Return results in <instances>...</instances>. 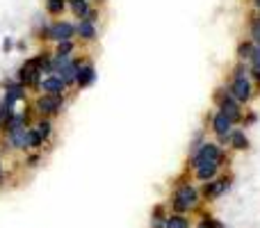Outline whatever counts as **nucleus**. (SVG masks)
<instances>
[{
	"label": "nucleus",
	"instance_id": "1",
	"mask_svg": "<svg viewBox=\"0 0 260 228\" xmlns=\"http://www.w3.org/2000/svg\"><path fill=\"white\" fill-rule=\"evenodd\" d=\"M212 103H215V108L219 110V112H224L226 116H229L233 123H242V119H244L242 105H240L238 101L229 94V89H226V87L215 89V94H212Z\"/></svg>",
	"mask_w": 260,
	"mask_h": 228
},
{
	"label": "nucleus",
	"instance_id": "2",
	"mask_svg": "<svg viewBox=\"0 0 260 228\" xmlns=\"http://www.w3.org/2000/svg\"><path fill=\"white\" fill-rule=\"evenodd\" d=\"M206 162H224V151L217 142H203L197 151L189 153V169H197Z\"/></svg>",
	"mask_w": 260,
	"mask_h": 228
},
{
	"label": "nucleus",
	"instance_id": "3",
	"mask_svg": "<svg viewBox=\"0 0 260 228\" xmlns=\"http://www.w3.org/2000/svg\"><path fill=\"white\" fill-rule=\"evenodd\" d=\"M67 96H53V94H37V99L32 101V112H37L39 116H57L62 114Z\"/></svg>",
	"mask_w": 260,
	"mask_h": 228
},
{
	"label": "nucleus",
	"instance_id": "4",
	"mask_svg": "<svg viewBox=\"0 0 260 228\" xmlns=\"http://www.w3.org/2000/svg\"><path fill=\"white\" fill-rule=\"evenodd\" d=\"M197 206H199V189L194 187L192 183L180 185V187L174 192L171 208H174L178 215H183V212H187V210H194Z\"/></svg>",
	"mask_w": 260,
	"mask_h": 228
},
{
	"label": "nucleus",
	"instance_id": "5",
	"mask_svg": "<svg viewBox=\"0 0 260 228\" xmlns=\"http://www.w3.org/2000/svg\"><path fill=\"white\" fill-rule=\"evenodd\" d=\"M41 78H44V73H41V69H39V64H37L35 57L25 59V62L18 67V71H16V80L21 82L25 89H32V91L39 89Z\"/></svg>",
	"mask_w": 260,
	"mask_h": 228
},
{
	"label": "nucleus",
	"instance_id": "6",
	"mask_svg": "<svg viewBox=\"0 0 260 228\" xmlns=\"http://www.w3.org/2000/svg\"><path fill=\"white\" fill-rule=\"evenodd\" d=\"M226 89H229V94L233 96L240 105L249 103V101L253 99V82H251V78H249L247 73H242V76H231Z\"/></svg>",
	"mask_w": 260,
	"mask_h": 228
},
{
	"label": "nucleus",
	"instance_id": "7",
	"mask_svg": "<svg viewBox=\"0 0 260 228\" xmlns=\"http://www.w3.org/2000/svg\"><path fill=\"white\" fill-rule=\"evenodd\" d=\"M16 103H27V89L18 80H5L3 105L9 112H16Z\"/></svg>",
	"mask_w": 260,
	"mask_h": 228
},
{
	"label": "nucleus",
	"instance_id": "8",
	"mask_svg": "<svg viewBox=\"0 0 260 228\" xmlns=\"http://www.w3.org/2000/svg\"><path fill=\"white\" fill-rule=\"evenodd\" d=\"M233 128H235V123L224 112H219V110L210 116V130L215 133L217 144H219V146H226V144H229V133Z\"/></svg>",
	"mask_w": 260,
	"mask_h": 228
},
{
	"label": "nucleus",
	"instance_id": "9",
	"mask_svg": "<svg viewBox=\"0 0 260 228\" xmlns=\"http://www.w3.org/2000/svg\"><path fill=\"white\" fill-rule=\"evenodd\" d=\"M69 87L62 82V78L55 76V73H50V76H44L39 82V89H37V94H53V96H67Z\"/></svg>",
	"mask_w": 260,
	"mask_h": 228
},
{
	"label": "nucleus",
	"instance_id": "10",
	"mask_svg": "<svg viewBox=\"0 0 260 228\" xmlns=\"http://www.w3.org/2000/svg\"><path fill=\"white\" fill-rule=\"evenodd\" d=\"M96 78H99V73H96L94 62H89V59H82L80 69H78L76 87H78V89H87V87H91L96 82Z\"/></svg>",
	"mask_w": 260,
	"mask_h": 228
},
{
	"label": "nucleus",
	"instance_id": "11",
	"mask_svg": "<svg viewBox=\"0 0 260 228\" xmlns=\"http://www.w3.org/2000/svg\"><path fill=\"white\" fill-rule=\"evenodd\" d=\"M229 187H231V176L212 178V180H208V183L203 185V197H206L208 201H212V199H219Z\"/></svg>",
	"mask_w": 260,
	"mask_h": 228
},
{
	"label": "nucleus",
	"instance_id": "12",
	"mask_svg": "<svg viewBox=\"0 0 260 228\" xmlns=\"http://www.w3.org/2000/svg\"><path fill=\"white\" fill-rule=\"evenodd\" d=\"M80 62H82V57H73L69 64H64L62 69H59L55 76H59L62 78V82L69 87V89H73L76 87V80H78V69H80Z\"/></svg>",
	"mask_w": 260,
	"mask_h": 228
},
{
	"label": "nucleus",
	"instance_id": "13",
	"mask_svg": "<svg viewBox=\"0 0 260 228\" xmlns=\"http://www.w3.org/2000/svg\"><path fill=\"white\" fill-rule=\"evenodd\" d=\"M76 37H80L85 44H94V41L99 39V27H96V23H89L82 18L76 25Z\"/></svg>",
	"mask_w": 260,
	"mask_h": 228
},
{
	"label": "nucleus",
	"instance_id": "14",
	"mask_svg": "<svg viewBox=\"0 0 260 228\" xmlns=\"http://www.w3.org/2000/svg\"><path fill=\"white\" fill-rule=\"evenodd\" d=\"M5 144L12 151H27V128L16 130V133H7L5 135Z\"/></svg>",
	"mask_w": 260,
	"mask_h": 228
},
{
	"label": "nucleus",
	"instance_id": "15",
	"mask_svg": "<svg viewBox=\"0 0 260 228\" xmlns=\"http://www.w3.org/2000/svg\"><path fill=\"white\" fill-rule=\"evenodd\" d=\"M219 162H206V165L197 167L194 169V176H197V180H201V183H208V180L217 178V174H219Z\"/></svg>",
	"mask_w": 260,
	"mask_h": 228
},
{
	"label": "nucleus",
	"instance_id": "16",
	"mask_svg": "<svg viewBox=\"0 0 260 228\" xmlns=\"http://www.w3.org/2000/svg\"><path fill=\"white\" fill-rule=\"evenodd\" d=\"M229 146L233 148V151H247V148H249L247 133H244V130H240V128H233L229 133Z\"/></svg>",
	"mask_w": 260,
	"mask_h": 228
},
{
	"label": "nucleus",
	"instance_id": "17",
	"mask_svg": "<svg viewBox=\"0 0 260 228\" xmlns=\"http://www.w3.org/2000/svg\"><path fill=\"white\" fill-rule=\"evenodd\" d=\"M32 128H35L37 133L44 137V142H48V139L53 137V133H55V123H53V119H50V116H39V119L32 123Z\"/></svg>",
	"mask_w": 260,
	"mask_h": 228
},
{
	"label": "nucleus",
	"instance_id": "18",
	"mask_svg": "<svg viewBox=\"0 0 260 228\" xmlns=\"http://www.w3.org/2000/svg\"><path fill=\"white\" fill-rule=\"evenodd\" d=\"M67 9L78 21H82V18L87 16V12L91 9V0H67Z\"/></svg>",
	"mask_w": 260,
	"mask_h": 228
},
{
	"label": "nucleus",
	"instance_id": "19",
	"mask_svg": "<svg viewBox=\"0 0 260 228\" xmlns=\"http://www.w3.org/2000/svg\"><path fill=\"white\" fill-rule=\"evenodd\" d=\"M35 59H37V64H39V69H41L44 76H50V73H53V53H48V50H39V53L35 55Z\"/></svg>",
	"mask_w": 260,
	"mask_h": 228
},
{
	"label": "nucleus",
	"instance_id": "20",
	"mask_svg": "<svg viewBox=\"0 0 260 228\" xmlns=\"http://www.w3.org/2000/svg\"><path fill=\"white\" fill-rule=\"evenodd\" d=\"M253 48H256V44H253L251 39H244V41H240L235 55H238L240 62H249V59H251V55H253Z\"/></svg>",
	"mask_w": 260,
	"mask_h": 228
},
{
	"label": "nucleus",
	"instance_id": "21",
	"mask_svg": "<svg viewBox=\"0 0 260 228\" xmlns=\"http://www.w3.org/2000/svg\"><path fill=\"white\" fill-rule=\"evenodd\" d=\"M67 12V0H46V14L59 18Z\"/></svg>",
	"mask_w": 260,
	"mask_h": 228
},
{
	"label": "nucleus",
	"instance_id": "22",
	"mask_svg": "<svg viewBox=\"0 0 260 228\" xmlns=\"http://www.w3.org/2000/svg\"><path fill=\"white\" fill-rule=\"evenodd\" d=\"M44 144H46L44 137H41V135L30 125V128H27V151H39Z\"/></svg>",
	"mask_w": 260,
	"mask_h": 228
},
{
	"label": "nucleus",
	"instance_id": "23",
	"mask_svg": "<svg viewBox=\"0 0 260 228\" xmlns=\"http://www.w3.org/2000/svg\"><path fill=\"white\" fill-rule=\"evenodd\" d=\"M165 228H189V219L185 215H171L165 219Z\"/></svg>",
	"mask_w": 260,
	"mask_h": 228
},
{
	"label": "nucleus",
	"instance_id": "24",
	"mask_svg": "<svg viewBox=\"0 0 260 228\" xmlns=\"http://www.w3.org/2000/svg\"><path fill=\"white\" fill-rule=\"evenodd\" d=\"M76 53V41L69 39V41H59L55 46V55H73Z\"/></svg>",
	"mask_w": 260,
	"mask_h": 228
},
{
	"label": "nucleus",
	"instance_id": "25",
	"mask_svg": "<svg viewBox=\"0 0 260 228\" xmlns=\"http://www.w3.org/2000/svg\"><path fill=\"white\" fill-rule=\"evenodd\" d=\"M249 30H251V41L253 44H260V16H253L251 23H249Z\"/></svg>",
	"mask_w": 260,
	"mask_h": 228
},
{
	"label": "nucleus",
	"instance_id": "26",
	"mask_svg": "<svg viewBox=\"0 0 260 228\" xmlns=\"http://www.w3.org/2000/svg\"><path fill=\"white\" fill-rule=\"evenodd\" d=\"M197 228H224V226H221L217 219H212V217H203Z\"/></svg>",
	"mask_w": 260,
	"mask_h": 228
},
{
	"label": "nucleus",
	"instance_id": "27",
	"mask_svg": "<svg viewBox=\"0 0 260 228\" xmlns=\"http://www.w3.org/2000/svg\"><path fill=\"white\" fill-rule=\"evenodd\" d=\"M85 21H89V23H99V21H101V7H94V5H91V9L87 12Z\"/></svg>",
	"mask_w": 260,
	"mask_h": 228
},
{
	"label": "nucleus",
	"instance_id": "28",
	"mask_svg": "<svg viewBox=\"0 0 260 228\" xmlns=\"http://www.w3.org/2000/svg\"><path fill=\"white\" fill-rule=\"evenodd\" d=\"M12 114H14V112H9V110L3 105V101H0V133H3V125H5V121H7Z\"/></svg>",
	"mask_w": 260,
	"mask_h": 228
},
{
	"label": "nucleus",
	"instance_id": "29",
	"mask_svg": "<svg viewBox=\"0 0 260 228\" xmlns=\"http://www.w3.org/2000/svg\"><path fill=\"white\" fill-rule=\"evenodd\" d=\"M14 48H16L14 39H12V37H5V39H3V53H5V55H9Z\"/></svg>",
	"mask_w": 260,
	"mask_h": 228
},
{
	"label": "nucleus",
	"instance_id": "30",
	"mask_svg": "<svg viewBox=\"0 0 260 228\" xmlns=\"http://www.w3.org/2000/svg\"><path fill=\"white\" fill-rule=\"evenodd\" d=\"M251 69H260V44H256V48H253V55H251Z\"/></svg>",
	"mask_w": 260,
	"mask_h": 228
},
{
	"label": "nucleus",
	"instance_id": "31",
	"mask_svg": "<svg viewBox=\"0 0 260 228\" xmlns=\"http://www.w3.org/2000/svg\"><path fill=\"white\" fill-rule=\"evenodd\" d=\"M39 160H41L39 153H30V155H27V160H25V165L27 167H37V165H39Z\"/></svg>",
	"mask_w": 260,
	"mask_h": 228
},
{
	"label": "nucleus",
	"instance_id": "32",
	"mask_svg": "<svg viewBox=\"0 0 260 228\" xmlns=\"http://www.w3.org/2000/svg\"><path fill=\"white\" fill-rule=\"evenodd\" d=\"M249 76H251L253 80H256L258 85H260V69H249Z\"/></svg>",
	"mask_w": 260,
	"mask_h": 228
},
{
	"label": "nucleus",
	"instance_id": "33",
	"mask_svg": "<svg viewBox=\"0 0 260 228\" xmlns=\"http://www.w3.org/2000/svg\"><path fill=\"white\" fill-rule=\"evenodd\" d=\"M16 48H18V50H21V53H23V50L27 48V44H25V41H18V44H16Z\"/></svg>",
	"mask_w": 260,
	"mask_h": 228
},
{
	"label": "nucleus",
	"instance_id": "34",
	"mask_svg": "<svg viewBox=\"0 0 260 228\" xmlns=\"http://www.w3.org/2000/svg\"><path fill=\"white\" fill-rule=\"evenodd\" d=\"M3 180H5V171H3V160H0V185H3Z\"/></svg>",
	"mask_w": 260,
	"mask_h": 228
},
{
	"label": "nucleus",
	"instance_id": "35",
	"mask_svg": "<svg viewBox=\"0 0 260 228\" xmlns=\"http://www.w3.org/2000/svg\"><path fill=\"white\" fill-rule=\"evenodd\" d=\"M253 7H256L258 12H260V0H253Z\"/></svg>",
	"mask_w": 260,
	"mask_h": 228
},
{
	"label": "nucleus",
	"instance_id": "36",
	"mask_svg": "<svg viewBox=\"0 0 260 228\" xmlns=\"http://www.w3.org/2000/svg\"><path fill=\"white\" fill-rule=\"evenodd\" d=\"M94 3H99V5H103V3H105V0H94Z\"/></svg>",
	"mask_w": 260,
	"mask_h": 228
}]
</instances>
